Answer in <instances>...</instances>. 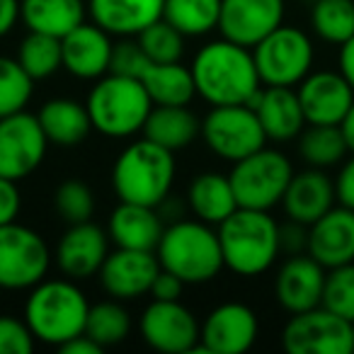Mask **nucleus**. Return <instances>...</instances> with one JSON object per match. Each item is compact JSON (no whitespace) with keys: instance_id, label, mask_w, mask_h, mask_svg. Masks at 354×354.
Here are the masks:
<instances>
[{"instance_id":"f257e3e1","label":"nucleus","mask_w":354,"mask_h":354,"mask_svg":"<svg viewBox=\"0 0 354 354\" xmlns=\"http://www.w3.org/2000/svg\"><path fill=\"white\" fill-rule=\"evenodd\" d=\"M192 78L197 97L209 107L218 104H250L262 90L252 49L231 39H212L192 56Z\"/></svg>"},{"instance_id":"f03ea898","label":"nucleus","mask_w":354,"mask_h":354,"mask_svg":"<svg viewBox=\"0 0 354 354\" xmlns=\"http://www.w3.org/2000/svg\"><path fill=\"white\" fill-rule=\"evenodd\" d=\"M177 177L175 153L141 136L119 151L109 172L119 202L162 207L170 199Z\"/></svg>"},{"instance_id":"7ed1b4c3","label":"nucleus","mask_w":354,"mask_h":354,"mask_svg":"<svg viewBox=\"0 0 354 354\" xmlns=\"http://www.w3.org/2000/svg\"><path fill=\"white\" fill-rule=\"evenodd\" d=\"M90 306L93 304L78 281L56 277V279H41L27 291L22 318L30 325L37 342L59 349L85 333Z\"/></svg>"},{"instance_id":"20e7f679","label":"nucleus","mask_w":354,"mask_h":354,"mask_svg":"<svg viewBox=\"0 0 354 354\" xmlns=\"http://www.w3.org/2000/svg\"><path fill=\"white\" fill-rule=\"evenodd\" d=\"M279 228L281 223L272 212L238 207L216 226L226 270L243 279H255L270 272L281 255Z\"/></svg>"},{"instance_id":"39448f33","label":"nucleus","mask_w":354,"mask_h":354,"mask_svg":"<svg viewBox=\"0 0 354 354\" xmlns=\"http://www.w3.org/2000/svg\"><path fill=\"white\" fill-rule=\"evenodd\" d=\"M156 255L162 270L177 274L187 286L209 284L226 270L216 226L199 218L180 216L165 226Z\"/></svg>"},{"instance_id":"423d86ee","label":"nucleus","mask_w":354,"mask_h":354,"mask_svg":"<svg viewBox=\"0 0 354 354\" xmlns=\"http://www.w3.org/2000/svg\"><path fill=\"white\" fill-rule=\"evenodd\" d=\"M85 104L95 131L114 141L143 133L148 114L156 107L141 78L119 73H107L95 80Z\"/></svg>"},{"instance_id":"0eeeda50","label":"nucleus","mask_w":354,"mask_h":354,"mask_svg":"<svg viewBox=\"0 0 354 354\" xmlns=\"http://www.w3.org/2000/svg\"><path fill=\"white\" fill-rule=\"evenodd\" d=\"M294 172V162L284 151L262 146L260 151L233 162L228 177H231L238 207L272 212L284 199Z\"/></svg>"},{"instance_id":"6e6552de","label":"nucleus","mask_w":354,"mask_h":354,"mask_svg":"<svg viewBox=\"0 0 354 354\" xmlns=\"http://www.w3.org/2000/svg\"><path fill=\"white\" fill-rule=\"evenodd\" d=\"M54 252L32 226L12 221L0 226V291H30L49 277Z\"/></svg>"},{"instance_id":"1a4fd4ad","label":"nucleus","mask_w":354,"mask_h":354,"mask_svg":"<svg viewBox=\"0 0 354 354\" xmlns=\"http://www.w3.org/2000/svg\"><path fill=\"white\" fill-rule=\"evenodd\" d=\"M257 73L262 85L296 88L313 71L315 44L313 37L296 25H279L252 46Z\"/></svg>"},{"instance_id":"9d476101","label":"nucleus","mask_w":354,"mask_h":354,"mask_svg":"<svg viewBox=\"0 0 354 354\" xmlns=\"http://www.w3.org/2000/svg\"><path fill=\"white\" fill-rule=\"evenodd\" d=\"M202 143L212 156L238 162L267 146V133L250 104H218L202 117Z\"/></svg>"},{"instance_id":"9b49d317","label":"nucleus","mask_w":354,"mask_h":354,"mask_svg":"<svg viewBox=\"0 0 354 354\" xmlns=\"http://www.w3.org/2000/svg\"><path fill=\"white\" fill-rule=\"evenodd\" d=\"M281 347L289 354H352L354 330L349 320L320 304L286 320Z\"/></svg>"},{"instance_id":"f8f14e48","label":"nucleus","mask_w":354,"mask_h":354,"mask_svg":"<svg viewBox=\"0 0 354 354\" xmlns=\"http://www.w3.org/2000/svg\"><path fill=\"white\" fill-rule=\"evenodd\" d=\"M138 335L146 347L160 354L199 352V330L202 323L183 301L151 299L138 315Z\"/></svg>"},{"instance_id":"ddd939ff","label":"nucleus","mask_w":354,"mask_h":354,"mask_svg":"<svg viewBox=\"0 0 354 354\" xmlns=\"http://www.w3.org/2000/svg\"><path fill=\"white\" fill-rule=\"evenodd\" d=\"M49 138L37 114L15 112L0 119V177L22 183L41 167L49 151Z\"/></svg>"},{"instance_id":"4468645a","label":"nucleus","mask_w":354,"mask_h":354,"mask_svg":"<svg viewBox=\"0 0 354 354\" xmlns=\"http://www.w3.org/2000/svg\"><path fill=\"white\" fill-rule=\"evenodd\" d=\"M260 337V318L255 308L243 301H223L214 306L202 320L199 352L243 354L255 347Z\"/></svg>"},{"instance_id":"2eb2a0df","label":"nucleus","mask_w":354,"mask_h":354,"mask_svg":"<svg viewBox=\"0 0 354 354\" xmlns=\"http://www.w3.org/2000/svg\"><path fill=\"white\" fill-rule=\"evenodd\" d=\"M160 270L162 267L156 252L114 248L109 250L104 265L100 267L97 279L109 299L129 304V301L151 296V286Z\"/></svg>"},{"instance_id":"dca6fc26","label":"nucleus","mask_w":354,"mask_h":354,"mask_svg":"<svg viewBox=\"0 0 354 354\" xmlns=\"http://www.w3.org/2000/svg\"><path fill=\"white\" fill-rule=\"evenodd\" d=\"M107 228L97 226L95 221L71 223L61 233L54 250V262L59 272L68 279L85 281L100 272L109 250H112Z\"/></svg>"},{"instance_id":"f3484780","label":"nucleus","mask_w":354,"mask_h":354,"mask_svg":"<svg viewBox=\"0 0 354 354\" xmlns=\"http://www.w3.org/2000/svg\"><path fill=\"white\" fill-rule=\"evenodd\" d=\"M286 0H221L218 35L252 49L284 25Z\"/></svg>"},{"instance_id":"a211bd4d","label":"nucleus","mask_w":354,"mask_h":354,"mask_svg":"<svg viewBox=\"0 0 354 354\" xmlns=\"http://www.w3.org/2000/svg\"><path fill=\"white\" fill-rule=\"evenodd\" d=\"M114 37L93 20H85L61 39L64 71L75 80L95 83L112 71Z\"/></svg>"},{"instance_id":"6ab92c4d","label":"nucleus","mask_w":354,"mask_h":354,"mask_svg":"<svg viewBox=\"0 0 354 354\" xmlns=\"http://www.w3.org/2000/svg\"><path fill=\"white\" fill-rule=\"evenodd\" d=\"M328 270L308 252L289 255L274 274V299L289 315L304 313L323 304Z\"/></svg>"},{"instance_id":"aec40b11","label":"nucleus","mask_w":354,"mask_h":354,"mask_svg":"<svg viewBox=\"0 0 354 354\" xmlns=\"http://www.w3.org/2000/svg\"><path fill=\"white\" fill-rule=\"evenodd\" d=\"M296 93L308 124L339 127L354 104V90L339 71H310L296 85Z\"/></svg>"},{"instance_id":"412c9836","label":"nucleus","mask_w":354,"mask_h":354,"mask_svg":"<svg viewBox=\"0 0 354 354\" xmlns=\"http://www.w3.org/2000/svg\"><path fill=\"white\" fill-rule=\"evenodd\" d=\"M335 204H337L335 177H330L328 170L306 165L304 170L294 172L279 207L289 221L310 226Z\"/></svg>"},{"instance_id":"4be33fe9","label":"nucleus","mask_w":354,"mask_h":354,"mask_svg":"<svg viewBox=\"0 0 354 354\" xmlns=\"http://www.w3.org/2000/svg\"><path fill=\"white\" fill-rule=\"evenodd\" d=\"M306 252L325 270L354 262V209L335 204L318 221L310 223Z\"/></svg>"},{"instance_id":"5701e85b","label":"nucleus","mask_w":354,"mask_h":354,"mask_svg":"<svg viewBox=\"0 0 354 354\" xmlns=\"http://www.w3.org/2000/svg\"><path fill=\"white\" fill-rule=\"evenodd\" d=\"M250 107L255 109L267 141L289 143L296 141L306 129V114L299 102L296 88H279V85H262L260 93L252 97Z\"/></svg>"},{"instance_id":"b1692460","label":"nucleus","mask_w":354,"mask_h":354,"mask_svg":"<svg viewBox=\"0 0 354 354\" xmlns=\"http://www.w3.org/2000/svg\"><path fill=\"white\" fill-rule=\"evenodd\" d=\"M104 228H107L109 241H112L114 248L156 252L162 231H165V221H162V214L158 207L119 202L109 212Z\"/></svg>"},{"instance_id":"393cba45","label":"nucleus","mask_w":354,"mask_h":354,"mask_svg":"<svg viewBox=\"0 0 354 354\" xmlns=\"http://www.w3.org/2000/svg\"><path fill=\"white\" fill-rule=\"evenodd\" d=\"M165 0H88V20L114 39L138 37L162 17Z\"/></svg>"},{"instance_id":"a878e982","label":"nucleus","mask_w":354,"mask_h":354,"mask_svg":"<svg viewBox=\"0 0 354 354\" xmlns=\"http://www.w3.org/2000/svg\"><path fill=\"white\" fill-rule=\"evenodd\" d=\"M41 129L51 146L78 148L95 131L88 104L75 97H51L37 112Z\"/></svg>"},{"instance_id":"bb28decb","label":"nucleus","mask_w":354,"mask_h":354,"mask_svg":"<svg viewBox=\"0 0 354 354\" xmlns=\"http://www.w3.org/2000/svg\"><path fill=\"white\" fill-rule=\"evenodd\" d=\"M189 214L204 223L218 226L238 209V199L233 192L231 177L216 170H204L194 175L185 194Z\"/></svg>"},{"instance_id":"cd10ccee","label":"nucleus","mask_w":354,"mask_h":354,"mask_svg":"<svg viewBox=\"0 0 354 354\" xmlns=\"http://www.w3.org/2000/svg\"><path fill=\"white\" fill-rule=\"evenodd\" d=\"M202 133V117L189 109V104H156L151 109L141 136L177 153L189 148Z\"/></svg>"},{"instance_id":"c85d7f7f","label":"nucleus","mask_w":354,"mask_h":354,"mask_svg":"<svg viewBox=\"0 0 354 354\" xmlns=\"http://www.w3.org/2000/svg\"><path fill=\"white\" fill-rule=\"evenodd\" d=\"M85 20H88L85 0H20V22L27 27V32L64 39Z\"/></svg>"},{"instance_id":"c756f323","label":"nucleus","mask_w":354,"mask_h":354,"mask_svg":"<svg viewBox=\"0 0 354 354\" xmlns=\"http://www.w3.org/2000/svg\"><path fill=\"white\" fill-rule=\"evenodd\" d=\"M141 83L146 85L153 104H192L197 97L192 68L183 61L172 64H148L143 71Z\"/></svg>"},{"instance_id":"7c9ffc66","label":"nucleus","mask_w":354,"mask_h":354,"mask_svg":"<svg viewBox=\"0 0 354 354\" xmlns=\"http://www.w3.org/2000/svg\"><path fill=\"white\" fill-rule=\"evenodd\" d=\"M296 143H299L301 160L308 167H320V170L337 167L349 156L342 129L330 124H306Z\"/></svg>"},{"instance_id":"2f4dec72","label":"nucleus","mask_w":354,"mask_h":354,"mask_svg":"<svg viewBox=\"0 0 354 354\" xmlns=\"http://www.w3.org/2000/svg\"><path fill=\"white\" fill-rule=\"evenodd\" d=\"M218 17L221 0H165L162 8V20L192 39L218 32Z\"/></svg>"},{"instance_id":"473e14b6","label":"nucleus","mask_w":354,"mask_h":354,"mask_svg":"<svg viewBox=\"0 0 354 354\" xmlns=\"http://www.w3.org/2000/svg\"><path fill=\"white\" fill-rule=\"evenodd\" d=\"M131 330H133V318L127 306H124V301L107 299L90 306L85 335L93 337L102 349L117 347V344L127 342Z\"/></svg>"},{"instance_id":"72a5a7b5","label":"nucleus","mask_w":354,"mask_h":354,"mask_svg":"<svg viewBox=\"0 0 354 354\" xmlns=\"http://www.w3.org/2000/svg\"><path fill=\"white\" fill-rule=\"evenodd\" d=\"M308 22L320 41L342 46L354 37V0H313Z\"/></svg>"},{"instance_id":"f704fd0d","label":"nucleus","mask_w":354,"mask_h":354,"mask_svg":"<svg viewBox=\"0 0 354 354\" xmlns=\"http://www.w3.org/2000/svg\"><path fill=\"white\" fill-rule=\"evenodd\" d=\"M15 59L27 71L35 83L46 80L56 75L64 68V59H61V39L59 37L39 35V32H27L22 41L17 44Z\"/></svg>"},{"instance_id":"c9c22d12","label":"nucleus","mask_w":354,"mask_h":354,"mask_svg":"<svg viewBox=\"0 0 354 354\" xmlns=\"http://www.w3.org/2000/svg\"><path fill=\"white\" fill-rule=\"evenodd\" d=\"M35 80L27 75L15 56L0 54V119L30 107Z\"/></svg>"},{"instance_id":"e433bc0d","label":"nucleus","mask_w":354,"mask_h":354,"mask_svg":"<svg viewBox=\"0 0 354 354\" xmlns=\"http://www.w3.org/2000/svg\"><path fill=\"white\" fill-rule=\"evenodd\" d=\"M95 209H97L95 192L80 177H66L64 183L54 189V212L59 214L66 226L93 221Z\"/></svg>"},{"instance_id":"4c0bfd02","label":"nucleus","mask_w":354,"mask_h":354,"mask_svg":"<svg viewBox=\"0 0 354 354\" xmlns=\"http://www.w3.org/2000/svg\"><path fill=\"white\" fill-rule=\"evenodd\" d=\"M141 49L153 64H172L185 59V39L187 37L170 25L167 20H158L136 37Z\"/></svg>"},{"instance_id":"58836bf2","label":"nucleus","mask_w":354,"mask_h":354,"mask_svg":"<svg viewBox=\"0 0 354 354\" xmlns=\"http://www.w3.org/2000/svg\"><path fill=\"white\" fill-rule=\"evenodd\" d=\"M323 306L354 323V262L328 270L323 289Z\"/></svg>"},{"instance_id":"ea45409f","label":"nucleus","mask_w":354,"mask_h":354,"mask_svg":"<svg viewBox=\"0 0 354 354\" xmlns=\"http://www.w3.org/2000/svg\"><path fill=\"white\" fill-rule=\"evenodd\" d=\"M35 347L37 337L25 318L0 313V354H30Z\"/></svg>"},{"instance_id":"a19ab883","label":"nucleus","mask_w":354,"mask_h":354,"mask_svg":"<svg viewBox=\"0 0 354 354\" xmlns=\"http://www.w3.org/2000/svg\"><path fill=\"white\" fill-rule=\"evenodd\" d=\"M151 59L146 51L141 49L136 37H127V39L114 41V54H112V71L109 73L129 75V78H141L143 71L148 68Z\"/></svg>"},{"instance_id":"79ce46f5","label":"nucleus","mask_w":354,"mask_h":354,"mask_svg":"<svg viewBox=\"0 0 354 354\" xmlns=\"http://www.w3.org/2000/svg\"><path fill=\"white\" fill-rule=\"evenodd\" d=\"M22 212V192L15 180L0 177V226L17 221Z\"/></svg>"},{"instance_id":"37998d69","label":"nucleus","mask_w":354,"mask_h":354,"mask_svg":"<svg viewBox=\"0 0 354 354\" xmlns=\"http://www.w3.org/2000/svg\"><path fill=\"white\" fill-rule=\"evenodd\" d=\"M335 194H337V204H342V207H347V209H354V153H349L337 165Z\"/></svg>"},{"instance_id":"c03bdc74","label":"nucleus","mask_w":354,"mask_h":354,"mask_svg":"<svg viewBox=\"0 0 354 354\" xmlns=\"http://www.w3.org/2000/svg\"><path fill=\"white\" fill-rule=\"evenodd\" d=\"M279 241H281V252H286V255L306 252V248H308V226L286 218V223H281L279 228Z\"/></svg>"},{"instance_id":"a18cd8bd","label":"nucleus","mask_w":354,"mask_h":354,"mask_svg":"<svg viewBox=\"0 0 354 354\" xmlns=\"http://www.w3.org/2000/svg\"><path fill=\"white\" fill-rule=\"evenodd\" d=\"M185 281L177 274L167 270H160L151 286V299H160V301H180L185 294Z\"/></svg>"},{"instance_id":"49530a36","label":"nucleus","mask_w":354,"mask_h":354,"mask_svg":"<svg viewBox=\"0 0 354 354\" xmlns=\"http://www.w3.org/2000/svg\"><path fill=\"white\" fill-rule=\"evenodd\" d=\"M20 22V0H0V39H6Z\"/></svg>"},{"instance_id":"de8ad7c7","label":"nucleus","mask_w":354,"mask_h":354,"mask_svg":"<svg viewBox=\"0 0 354 354\" xmlns=\"http://www.w3.org/2000/svg\"><path fill=\"white\" fill-rule=\"evenodd\" d=\"M337 71L347 78V83L352 85V90H354V37H349V39L339 46Z\"/></svg>"},{"instance_id":"09e8293b","label":"nucleus","mask_w":354,"mask_h":354,"mask_svg":"<svg viewBox=\"0 0 354 354\" xmlns=\"http://www.w3.org/2000/svg\"><path fill=\"white\" fill-rule=\"evenodd\" d=\"M59 349L66 354H102L104 352V349L100 347L93 337H88L85 333L78 335L75 339H71V342H66L64 347H59Z\"/></svg>"},{"instance_id":"8fccbe9b","label":"nucleus","mask_w":354,"mask_h":354,"mask_svg":"<svg viewBox=\"0 0 354 354\" xmlns=\"http://www.w3.org/2000/svg\"><path fill=\"white\" fill-rule=\"evenodd\" d=\"M339 129H342V133H344V141H347L349 153H354V104H352V107H349L347 117L342 119V124H339Z\"/></svg>"},{"instance_id":"3c124183","label":"nucleus","mask_w":354,"mask_h":354,"mask_svg":"<svg viewBox=\"0 0 354 354\" xmlns=\"http://www.w3.org/2000/svg\"><path fill=\"white\" fill-rule=\"evenodd\" d=\"M352 330H354V323H352Z\"/></svg>"}]
</instances>
